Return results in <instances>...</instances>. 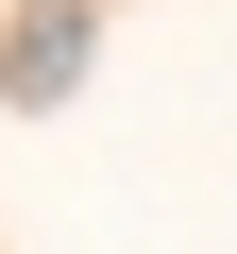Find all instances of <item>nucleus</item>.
<instances>
[{
	"instance_id": "nucleus-1",
	"label": "nucleus",
	"mask_w": 237,
	"mask_h": 254,
	"mask_svg": "<svg viewBox=\"0 0 237 254\" xmlns=\"http://www.w3.org/2000/svg\"><path fill=\"white\" fill-rule=\"evenodd\" d=\"M85 51H102L85 0H34V17L0 34V102H68V85H85Z\"/></svg>"
}]
</instances>
